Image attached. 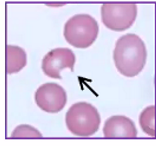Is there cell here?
Returning a JSON list of instances; mask_svg holds the SVG:
<instances>
[{"label": "cell", "instance_id": "6da1fadb", "mask_svg": "<svg viewBox=\"0 0 156 146\" xmlns=\"http://www.w3.org/2000/svg\"><path fill=\"white\" fill-rule=\"evenodd\" d=\"M147 56L144 43L135 34H127L120 37L113 52V59L118 70L128 77H134L142 71Z\"/></svg>", "mask_w": 156, "mask_h": 146}, {"label": "cell", "instance_id": "7a4b0ae2", "mask_svg": "<svg viewBox=\"0 0 156 146\" xmlns=\"http://www.w3.org/2000/svg\"><path fill=\"white\" fill-rule=\"evenodd\" d=\"M101 122L98 110L90 104L80 102L70 108L66 116L69 131L75 136L88 137L98 130Z\"/></svg>", "mask_w": 156, "mask_h": 146}, {"label": "cell", "instance_id": "3957f363", "mask_svg": "<svg viewBox=\"0 0 156 146\" xmlns=\"http://www.w3.org/2000/svg\"><path fill=\"white\" fill-rule=\"evenodd\" d=\"M98 22L87 14L75 15L67 21L64 35L67 41L77 48H85L92 44L98 37Z\"/></svg>", "mask_w": 156, "mask_h": 146}, {"label": "cell", "instance_id": "277c9868", "mask_svg": "<svg viewBox=\"0 0 156 146\" xmlns=\"http://www.w3.org/2000/svg\"><path fill=\"white\" fill-rule=\"evenodd\" d=\"M102 22L113 30H125L132 25L137 14L136 4L129 3L104 4L101 7Z\"/></svg>", "mask_w": 156, "mask_h": 146}, {"label": "cell", "instance_id": "5b68a950", "mask_svg": "<svg viewBox=\"0 0 156 146\" xmlns=\"http://www.w3.org/2000/svg\"><path fill=\"white\" fill-rule=\"evenodd\" d=\"M35 102L42 110L48 113H56L61 111L67 102L65 90L54 83L42 84L38 88L35 95Z\"/></svg>", "mask_w": 156, "mask_h": 146}, {"label": "cell", "instance_id": "8992f818", "mask_svg": "<svg viewBox=\"0 0 156 146\" xmlns=\"http://www.w3.org/2000/svg\"><path fill=\"white\" fill-rule=\"evenodd\" d=\"M75 56L68 48H57L49 52L42 60V69L45 74L52 78L61 79L63 69L69 68L73 71Z\"/></svg>", "mask_w": 156, "mask_h": 146}, {"label": "cell", "instance_id": "52a82bcc", "mask_svg": "<svg viewBox=\"0 0 156 146\" xmlns=\"http://www.w3.org/2000/svg\"><path fill=\"white\" fill-rule=\"evenodd\" d=\"M104 136L107 138H134L137 131L130 119L122 116H115L107 120L103 128Z\"/></svg>", "mask_w": 156, "mask_h": 146}, {"label": "cell", "instance_id": "ba28073f", "mask_svg": "<svg viewBox=\"0 0 156 146\" xmlns=\"http://www.w3.org/2000/svg\"><path fill=\"white\" fill-rule=\"evenodd\" d=\"M27 63V54L23 49L18 46L7 45L6 69L8 74L20 72Z\"/></svg>", "mask_w": 156, "mask_h": 146}, {"label": "cell", "instance_id": "9c48e42d", "mask_svg": "<svg viewBox=\"0 0 156 146\" xmlns=\"http://www.w3.org/2000/svg\"><path fill=\"white\" fill-rule=\"evenodd\" d=\"M139 123L142 130L152 137L155 136V107L148 106L141 113Z\"/></svg>", "mask_w": 156, "mask_h": 146}, {"label": "cell", "instance_id": "30bf717a", "mask_svg": "<svg viewBox=\"0 0 156 146\" xmlns=\"http://www.w3.org/2000/svg\"><path fill=\"white\" fill-rule=\"evenodd\" d=\"M42 137V134L37 130L27 125H21L17 126L11 135V137L12 138H39Z\"/></svg>", "mask_w": 156, "mask_h": 146}]
</instances>
